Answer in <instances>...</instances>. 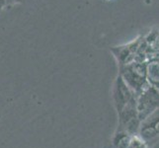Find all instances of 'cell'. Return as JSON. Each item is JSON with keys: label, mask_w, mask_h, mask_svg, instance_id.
Instances as JSON below:
<instances>
[{"label": "cell", "mask_w": 159, "mask_h": 148, "mask_svg": "<svg viewBox=\"0 0 159 148\" xmlns=\"http://www.w3.org/2000/svg\"><path fill=\"white\" fill-rule=\"evenodd\" d=\"M114 98H115V101H116V105H117L119 112L122 111V110L133 100V97H131V93L129 91V86L124 81V79L122 78L120 75H119V77L116 80V83H115Z\"/></svg>", "instance_id": "1"}, {"label": "cell", "mask_w": 159, "mask_h": 148, "mask_svg": "<svg viewBox=\"0 0 159 148\" xmlns=\"http://www.w3.org/2000/svg\"><path fill=\"white\" fill-rule=\"evenodd\" d=\"M23 0H6V7H11L13 6L15 4H18V3H21Z\"/></svg>", "instance_id": "2"}, {"label": "cell", "mask_w": 159, "mask_h": 148, "mask_svg": "<svg viewBox=\"0 0 159 148\" xmlns=\"http://www.w3.org/2000/svg\"><path fill=\"white\" fill-rule=\"evenodd\" d=\"M108 1H109V0H108Z\"/></svg>", "instance_id": "4"}, {"label": "cell", "mask_w": 159, "mask_h": 148, "mask_svg": "<svg viewBox=\"0 0 159 148\" xmlns=\"http://www.w3.org/2000/svg\"><path fill=\"white\" fill-rule=\"evenodd\" d=\"M6 7V0H0V13Z\"/></svg>", "instance_id": "3"}]
</instances>
